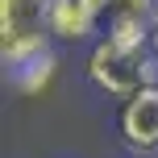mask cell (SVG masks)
Returning <instances> with one entry per match:
<instances>
[{
	"instance_id": "6da1fadb",
	"label": "cell",
	"mask_w": 158,
	"mask_h": 158,
	"mask_svg": "<svg viewBox=\"0 0 158 158\" xmlns=\"http://www.w3.org/2000/svg\"><path fill=\"white\" fill-rule=\"evenodd\" d=\"M83 75L100 96L129 100L142 87H158V58H154L150 46L146 50H125V46H117L108 38H96L92 50H87Z\"/></svg>"
},
{
	"instance_id": "7a4b0ae2",
	"label": "cell",
	"mask_w": 158,
	"mask_h": 158,
	"mask_svg": "<svg viewBox=\"0 0 158 158\" xmlns=\"http://www.w3.org/2000/svg\"><path fill=\"white\" fill-rule=\"evenodd\" d=\"M50 0H0V63L21 71L25 63L50 54Z\"/></svg>"
},
{
	"instance_id": "3957f363",
	"label": "cell",
	"mask_w": 158,
	"mask_h": 158,
	"mask_svg": "<svg viewBox=\"0 0 158 158\" xmlns=\"http://www.w3.org/2000/svg\"><path fill=\"white\" fill-rule=\"evenodd\" d=\"M117 137L133 158H154L158 154V87H142L137 96L121 100Z\"/></svg>"
},
{
	"instance_id": "277c9868",
	"label": "cell",
	"mask_w": 158,
	"mask_h": 158,
	"mask_svg": "<svg viewBox=\"0 0 158 158\" xmlns=\"http://www.w3.org/2000/svg\"><path fill=\"white\" fill-rule=\"evenodd\" d=\"M100 29H104V17L87 0H50V38L54 42L83 46V42H96Z\"/></svg>"
},
{
	"instance_id": "5b68a950",
	"label": "cell",
	"mask_w": 158,
	"mask_h": 158,
	"mask_svg": "<svg viewBox=\"0 0 158 158\" xmlns=\"http://www.w3.org/2000/svg\"><path fill=\"white\" fill-rule=\"evenodd\" d=\"M54 79H58V54L54 50L42 54V58H33V63H25L21 71H8V83L21 96H46L50 87H54Z\"/></svg>"
},
{
	"instance_id": "8992f818",
	"label": "cell",
	"mask_w": 158,
	"mask_h": 158,
	"mask_svg": "<svg viewBox=\"0 0 158 158\" xmlns=\"http://www.w3.org/2000/svg\"><path fill=\"white\" fill-rule=\"evenodd\" d=\"M150 25L154 21H146V17H104V33L100 38L117 42L125 50H146L150 46Z\"/></svg>"
},
{
	"instance_id": "52a82bcc",
	"label": "cell",
	"mask_w": 158,
	"mask_h": 158,
	"mask_svg": "<svg viewBox=\"0 0 158 158\" xmlns=\"http://www.w3.org/2000/svg\"><path fill=\"white\" fill-rule=\"evenodd\" d=\"M108 17H146V21H154L158 17V0H112Z\"/></svg>"
},
{
	"instance_id": "ba28073f",
	"label": "cell",
	"mask_w": 158,
	"mask_h": 158,
	"mask_svg": "<svg viewBox=\"0 0 158 158\" xmlns=\"http://www.w3.org/2000/svg\"><path fill=\"white\" fill-rule=\"evenodd\" d=\"M87 4H92V8H96V13H100V17H108V8H112V0H87Z\"/></svg>"
},
{
	"instance_id": "9c48e42d",
	"label": "cell",
	"mask_w": 158,
	"mask_h": 158,
	"mask_svg": "<svg viewBox=\"0 0 158 158\" xmlns=\"http://www.w3.org/2000/svg\"><path fill=\"white\" fill-rule=\"evenodd\" d=\"M150 50H154V58H158V17H154V25H150Z\"/></svg>"
}]
</instances>
